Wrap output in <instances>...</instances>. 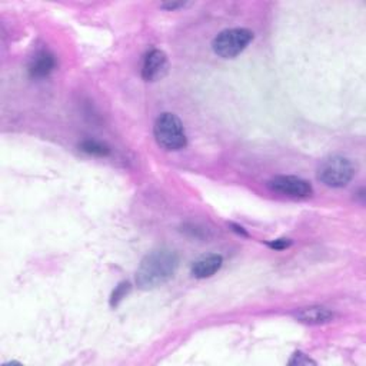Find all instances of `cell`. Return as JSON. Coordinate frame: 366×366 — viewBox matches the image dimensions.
<instances>
[{
	"label": "cell",
	"instance_id": "7c38bea8",
	"mask_svg": "<svg viewBox=\"0 0 366 366\" xmlns=\"http://www.w3.org/2000/svg\"><path fill=\"white\" fill-rule=\"evenodd\" d=\"M287 363L289 365H298V366H301V365H316L315 360H312L308 355H305L302 352H295L294 356H292V359Z\"/></svg>",
	"mask_w": 366,
	"mask_h": 366
},
{
	"label": "cell",
	"instance_id": "8fae6325",
	"mask_svg": "<svg viewBox=\"0 0 366 366\" xmlns=\"http://www.w3.org/2000/svg\"><path fill=\"white\" fill-rule=\"evenodd\" d=\"M130 283L129 282H121L115 290L112 292V297H111V306L116 308L121 305V302L130 294Z\"/></svg>",
	"mask_w": 366,
	"mask_h": 366
},
{
	"label": "cell",
	"instance_id": "9c48e42d",
	"mask_svg": "<svg viewBox=\"0 0 366 366\" xmlns=\"http://www.w3.org/2000/svg\"><path fill=\"white\" fill-rule=\"evenodd\" d=\"M294 316L301 323L315 326V325H325V323L332 322L335 318V313L325 306L313 305V306H306V308L298 309L294 313Z\"/></svg>",
	"mask_w": 366,
	"mask_h": 366
},
{
	"label": "cell",
	"instance_id": "30bf717a",
	"mask_svg": "<svg viewBox=\"0 0 366 366\" xmlns=\"http://www.w3.org/2000/svg\"><path fill=\"white\" fill-rule=\"evenodd\" d=\"M81 151L93 156H107L111 154V148H109L106 143H102L99 140H92V139H88L81 143Z\"/></svg>",
	"mask_w": 366,
	"mask_h": 366
},
{
	"label": "cell",
	"instance_id": "9a60e30c",
	"mask_svg": "<svg viewBox=\"0 0 366 366\" xmlns=\"http://www.w3.org/2000/svg\"><path fill=\"white\" fill-rule=\"evenodd\" d=\"M231 226L233 228L235 232H238V233H240V235H243V236H248V233L243 231V228H240V226H238V225H233V224H232Z\"/></svg>",
	"mask_w": 366,
	"mask_h": 366
},
{
	"label": "cell",
	"instance_id": "5bb4252c",
	"mask_svg": "<svg viewBox=\"0 0 366 366\" xmlns=\"http://www.w3.org/2000/svg\"><path fill=\"white\" fill-rule=\"evenodd\" d=\"M183 6H185V4H165L162 8L168 9V11H175V9L183 8Z\"/></svg>",
	"mask_w": 366,
	"mask_h": 366
},
{
	"label": "cell",
	"instance_id": "8992f818",
	"mask_svg": "<svg viewBox=\"0 0 366 366\" xmlns=\"http://www.w3.org/2000/svg\"><path fill=\"white\" fill-rule=\"evenodd\" d=\"M168 72V56L159 49L151 50L144 56L142 66V78L146 82H155L162 79Z\"/></svg>",
	"mask_w": 366,
	"mask_h": 366
},
{
	"label": "cell",
	"instance_id": "6da1fadb",
	"mask_svg": "<svg viewBox=\"0 0 366 366\" xmlns=\"http://www.w3.org/2000/svg\"><path fill=\"white\" fill-rule=\"evenodd\" d=\"M179 268V256L175 250L161 248L152 250L142 259L137 272L136 283L143 290L156 289L169 282Z\"/></svg>",
	"mask_w": 366,
	"mask_h": 366
},
{
	"label": "cell",
	"instance_id": "52a82bcc",
	"mask_svg": "<svg viewBox=\"0 0 366 366\" xmlns=\"http://www.w3.org/2000/svg\"><path fill=\"white\" fill-rule=\"evenodd\" d=\"M56 67L55 55L49 50H39L29 63V75L33 79H45Z\"/></svg>",
	"mask_w": 366,
	"mask_h": 366
},
{
	"label": "cell",
	"instance_id": "3957f363",
	"mask_svg": "<svg viewBox=\"0 0 366 366\" xmlns=\"http://www.w3.org/2000/svg\"><path fill=\"white\" fill-rule=\"evenodd\" d=\"M353 176V163L339 155L326 158L318 169V179L329 188H345Z\"/></svg>",
	"mask_w": 366,
	"mask_h": 366
},
{
	"label": "cell",
	"instance_id": "4fadbf2b",
	"mask_svg": "<svg viewBox=\"0 0 366 366\" xmlns=\"http://www.w3.org/2000/svg\"><path fill=\"white\" fill-rule=\"evenodd\" d=\"M271 249H275V250H283V249H287L290 245H292V240L290 239H286V238H280V239H275V240H271L266 243Z\"/></svg>",
	"mask_w": 366,
	"mask_h": 366
},
{
	"label": "cell",
	"instance_id": "277c9868",
	"mask_svg": "<svg viewBox=\"0 0 366 366\" xmlns=\"http://www.w3.org/2000/svg\"><path fill=\"white\" fill-rule=\"evenodd\" d=\"M253 41V33L248 29H228L219 33L212 42L213 52L224 59H233L240 55Z\"/></svg>",
	"mask_w": 366,
	"mask_h": 366
},
{
	"label": "cell",
	"instance_id": "5b68a950",
	"mask_svg": "<svg viewBox=\"0 0 366 366\" xmlns=\"http://www.w3.org/2000/svg\"><path fill=\"white\" fill-rule=\"evenodd\" d=\"M268 187L271 191L280 194L283 196L289 198H308L312 195L313 189L312 185L298 176H290V175H282V176H275L268 182Z\"/></svg>",
	"mask_w": 366,
	"mask_h": 366
},
{
	"label": "cell",
	"instance_id": "ba28073f",
	"mask_svg": "<svg viewBox=\"0 0 366 366\" xmlns=\"http://www.w3.org/2000/svg\"><path fill=\"white\" fill-rule=\"evenodd\" d=\"M222 265H224L222 255L209 253V255L201 256L198 261L194 262L191 272H192V276L196 279H206L221 271Z\"/></svg>",
	"mask_w": 366,
	"mask_h": 366
},
{
	"label": "cell",
	"instance_id": "7a4b0ae2",
	"mask_svg": "<svg viewBox=\"0 0 366 366\" xmlns=\"http://www.w3.org/2000/svg\"><path fill=\"white\" fill-rule=\"evenodd\" d=\"M154 133L158 144L165 151H182L188 144L185 128L173 114H162L155 122Z\"/></svg>",
	"mask_w": 366,
	"mask_h": 366
}]
</instances>
